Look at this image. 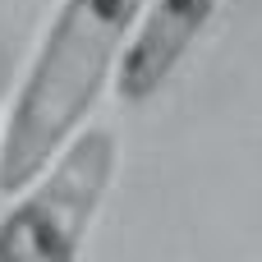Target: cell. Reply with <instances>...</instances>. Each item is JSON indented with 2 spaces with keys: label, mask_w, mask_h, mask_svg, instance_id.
Returning <instances> with one entry per match:
<instances>
[{
  "label": "cell",
  "mask_w": 262,
  "mask_h": 262,
  "mask_svg": "<svg viewBox=\"0 0 262 262\" xmlns=\"http://www.w3.org/2000/svg\"><path fill=\"white\" fill-rule=\"evenodd\" d=\"M143 0H55L0 124V193H14L101 101Z\"/></svg>",
  "instance_id": "1"
},
{
  "label": "cell",
  "mask_w": 262,
  "mask_h": 262,
  "mask_svg": "<svg viewBox=\"0 0 262 262\" xmlns=\"http://www.w3.org/2000/svg\"><path fill=\"white\" fill-rule=\"evenodd\" d=\"M120 138L101 120H83L0 212V262H74L115 184Z\"/></svg>",
  "instance_id": "2"
},
{
  "label": "cell",
  "mask_w": 262,
  "mask_h": 262,
  "mask_svg": "<svg viewBox=\"0 0 262 262\" xmlns=\"http://www.w3.org/2000/svg\"><path fill=\"white\" fill-rule=\"evenodd\" d=\"M221 0H143L134 28L124 32L115 64H111V88L120 101H147L166 88V78L184 64L203 28L216 18Z\"/></svg>",
  "instance_id": "3"
},
{
  "label": "cell",
  "mask_w": 262,
  "mask_h": 262,
  "mask_svg": "<svg viewBox=\"0 0 262 262\" xmlns=\"http://www.w3.org/2000/svg\"><path fill=\"white\" fill-rule=\"evenodd\" d=\"M0 124H5V106H0Z\"/></svg>",
  "instance_id": "4"
}]
</instances>
